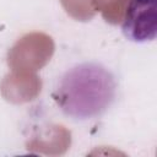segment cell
Returning <instances> with one entry per match:
<instances>
[{
  "label": "cell",
  "mask_w": 157,
  "mask_h": 157,
  "mask_svg": "<svg viewBox=\"0 0 157 157\" xmlns=\"http://www.w3.org/2000/svg\"><path fill=\"white\" fill-rule=\"evenodd\" d=\"M126 39L147 43L157 36V0H129L121 23Z\"/></svg>",
  "instance_id": "obj_2"
},
{
  "label": "cell",
  "mask_w": 157,
  "mask_h": 157,
  "mask_svg": "<svg viewBox=\"0 0 157 157\" xmlns=\"http://www.w3.org/2000/svg\"><path fill=\"white\" fill-rule=\"evenodd\" d=\"M117 90V78L105 65L83 61L60 76L53 98L65 117L85 121L102 117L115 101Z\"/></svg>",
  "instance_id": "obj_1"
}]
</instances>
